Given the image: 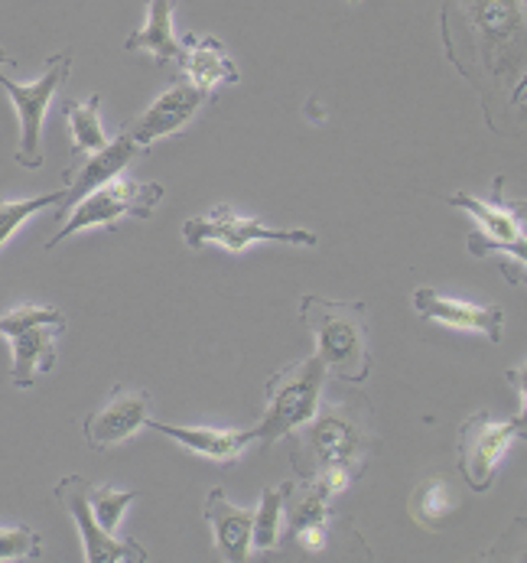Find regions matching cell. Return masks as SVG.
Instances as JSON below:
<instances>
[{"mask_svg": "<svg viewBox=\"0 0 527 563\" xmlns=\"http://www.w3.org/2000/svg\"><path fill=\"white\" fill-rule=\"evenodd\" d=\"M518 440H525V413H518L512 420H492L488 410H479L459 423L455 460H459L462 479L475 495L492 488L498 463Z\"/></svg>", "mask_w": 527, "mask_h": 563, "instance_id": "8", "label": "cell"}, {"mask_svg": "<svg viewBox=\"0 0 527 563\" xmlns=\"http://www.w3.org/2000/svg\"><path fill=\"white\" fill-rule=\"evenodd\" d=\"M414 313H417L420 320L440 322V325H450V329L479 332V335H485L492 345H498V342H502V332H505V310H502L498 303L479 307V303H469V300L443 297V294L433 290V287L414 290Z\"/></svg>", "mask_w": 527, "mask_h": 563, "instance_id": "14", "label": "cell"}, {"mask_svg": "<svg viewBox=\"0 0 527 563\" xmlns=\"http://www.w3.org/2000/svg\"><path fill=\"white\" fill-rule=\"evenodd\" d=\"M202 104H206V95H202L196 85L176 81V85H169V88L153 101L144 114H138V118L131 121V128H124V131L141 144V151H147L156 141H166V137L179 134V131L199 114Z\"/></svg>", "mask_w": 527, "mask_h": 563, "instance_id": "13", "label": "cell"}, {"mask_svg": "<svg viewBox=\"0 0 527 563\" xmlns=\"http://www.w3.org/2000/svg\"><path fill=\"white\" fill-rule=\"evenodd\" d=\"M138 495L141 492H124V488H114V485L88 483V508H91V518L98 521V528L105 534H118L121 518H124L128 505L138 501Z\"/></svg>", "mask_w": 527, "mask_h": 563, "instance_id": "24", "label": "cell"}, {"mask_svg": "<svg viewBox=\"0 0 527 563\" xmlns=\"http://www.w3.org/2000/svg\"><path fill=\"white\" fill-rule=\"evenodd\" d=\"M440 33L450 63L479 91L488 128H498V108L521 104L525 0H443Z\"/></svg>", "mask_w": 527, "mask_h": 563, "instance_id": "1", "label": "cell"}, {"mask_svg": "<svg viewBox=\"0 0 527 563\" xmlns=\"http://www.w3.org/2000/svg\"><path fill=\"white\" fill-rule=\"evenodd\" d=\"M69 73H73V53H56V56H50L43 79L20 85V81L0 76V88L10 95V101L17 108V121H20L17 161L26 169L43 166V121H46V111H50L56 91L69 79Z\"/></svg>", "mask_w": 527, "mask_h": 563, "instance_id": "9", "label": "cell"}, {"mask_svg": "<svg viewBox=\"0 0 527 563\" xmlns=\"http://www.w3.org/2000/svg\"><path fill=\"white\" fill-rule=\"evenodd\" d=\"M66 332V317L56 307H13L0 317V339H7L13 365L10 382L30 391L43 375L56 368V339Z\"/></svg>", "mask_w": 527, "mask_h": 563, "instance_id": "6", "label": "cell"}, {"mask_svg": "<svg viewBox=\"0 0 527 563\" xmlns=\"http://www.w3.org/2000/svg\"><path fill=\"white\" fill-rule=\"evenodd\" d=\"M13 63H17V59H13V56H7V53L0 49V66H13Z\"/></svg>", "mask_w": 527, "mask_h": 563, "instance_id": "27", "label": "cell"}, {"mask_svg": "<svg viewBox=\"0 0 527 563\" xmlns=\"http://www.w3.org/2000/svg\"><path fill=\"white\" fill-rule=\"evenodd\" d=\"M505 176H495V199L482 202L469 192H452L450 202L452 209L469 212L482 229L472 232L465 239V251L479 261H498L505 277L512 284H525V261H527V239H525V222L518 216V202H505Z\"/></svg>", "mask_w": 527, "mask_h": 563, "instance_id": "4", "label": "cell"}, {"mask_svg": "<svg viewBox=\"0 0 527 563\" xmlns=\"http://www.w3.org/2000/svg\"><path fill=\"white\" fill-rule=\"evenodd\" d=\"M153 417L151 395L144 391H131L124 385H114L111 398L101 404L98 410H91L81 423L85 443L91 450H111L124 440H131L134 433L147 430V420Z\"/></svg>", "mask_w": 527, "mask_h": 563, "instance_id": "12", "label": "cell"}, {"mask_svg": "<svg viewBox=\"0 0 527 563\" xmlns=\"http://www.w3.org/2000/svg\"><path fill=\"white\" fill-rule=\"evenodd\" d=\"M375 410L362 391L349 395H319L316 413L294 430L287 440L290 446V466L297 470V479H312L316 473L329 466H345L355 476H362L369 456L375 453Z\"/></svg>", "mask_w": 527, "mask_h": 563, "instance_id": "2", "label": "cell"}, {"mask_svg": "<svg viewBox=\"0 0 527 563\" xmlns=\"http://www.w3.org/2000/svg\"><path fill=\"white\" fill-rule=\"evenodd\" d=\"M66 511L73 515L78 534H81V548H85V561L88 563H147L151 554L147 548H141V541L134 538H118V534H105L98 528V521L91 518V508H88V483L81 476H66L63 483L56 485L53 492Z\"/></svg>", "mask_w": 527, "mask_h": 563, "instance_id": "11", "label": "cell"}, {"mask_svg": "<svg viewBox=\"0 0 527 563\" xmlns=\"http://www.w3.org/2000/svg\"><path fill=\"white\" fill-rule=\"evenodd\" d=\"M147 430L173 440L176 446L212 460V463H234L251 443V430H219V427H176V423H160V420H147Z\"/></svg>", "mask_w": 527, "mask_h": 563, "instance_id": "17", "label": "cell"}, {"mask_svg": "<svg viewBox=\"0 0 527 563\" xmlns=\"http://www.w3.org/2000/svg\"><path fill=\"white\" fill-rule=\"evenodd\" d=\"M455 508H459V501H455V495H452L447 479H427V483H420L414 488L410 501H407V511L427 531H440L450 521Z\"/></svg>", "mask_w": 527, "mask_h": 563, "instance_id": "22", "label": "cell"}, {"mask_svg": "<svg viewBox=\"0 0 527 563\" xmlns=\"http://www.w3.org/2000/svg\"><path fill=\"white\" fill-rule=\"evenodd\" d=\"M66 124H69V141H73V157L98 154L108 144V134L101 128V98L88 95L85 101L66 104Z\"/></svg>", "mask_w": 527, "mask_h": 563, "instance_id": "20", "label": "cell"}, {"mask_svg": "<svg viewBox=\"0 0 527 563\" xmlns=\"http://www.w3.org/2000/svg\"><path fill=\"white\" fill-rule=\"evenodd\" d=\"M329 531H332V525H329V521H316V525L294 528V531H290V538H294V544L300 548L303 554H319V551H326V548H329Z\"/></svg>", "mask_w": 527, "mask_h": 563, "instance_id": "26", "label": "cell"}, {"mask_svg": "<svg viewBox=\"0 0 527 563\" xmlns=\"http://www.w3.org/2000/svg\"><path fill=\"white\" fill-rule=\"evenodd\" d=\"M179 46H183V56H179L183 76H186L189 85H196L206 98H212L219 85H234L241 79V73H238V66H234V59H231V53H228L222 40L193 33Z\"/></svg>", "mask_w": 527, "mask_h": 563, "instance_id": "16", "label": "cell"}, {"mask_svg": "<svg viewBox=\"0 0 527 563\" xmlns=\"http://www.w3.org/2000/svg\"><path fill=\"white\" fill-rule=\"evenodd\" d=\"M166 196L163 183H131V179H111L88 196H81L73 212L66 216L59 235L46 242V251L59 247L66 239H73L85 229H114L121 219H153L160 199Z\"/></svg>", "mask_w": 527, "mask_h": 563, "instance_id": "7", "label": "cell"}, {"mask_svg": "<svg viewBox=\"0 0 527 563\" xmlns=\"http://www.w3.org/2000/svg\"><path fill=\"white\" fill-rule=\"evenodd\" d=\"M144 151H141V144L128 134V131H121L114 141H108L98 154H88V157H76V163L63 173V186H66V202L59 206V216H69L73 212V206H76L81 196H88L91 189H98V186H105V183H111L128 163L134 161V157H141Z\"/></svg>", "mask_w": 527, "mask_h": 563, "instance_id": "15", "label": "cell"}, {"mask_svg": "<svg viewBox=\"0 0 527 563\" xmlns=\"http://www.w3.org/2000/svg\"><path fill=\"white\" fill-rule=\"evenodd\" d=\"M66 202V186L46 196H33V199H7L0 196V251L10 242L33 216H40L43 209H56Z\"/></svg>", "mask_w": 527, "mask_h": 563, "instance_id": "23", "label": "cell"}, {"mask_svg": "<svg viewBox=\"0 0 527 563\" xmlns=\"http://www.w3.org/2000/svg\"><path fill=\"white\" fill-rule=\"evenodd\" d=\"M300 322L316 342L312 355L326 365V375L345 385L369 382V307L362 300H329L306 294L300 300Z\"/></svg>", "mask_w": 527, "mask_h": 563, "instance_id": "3", "label": "cell"}, {"mask_svg": "<svg viewBox=\"0 0 527 563\" xmlns=\"http://www.w3.org/2000/svg\"><path fill=\"white\" fill-rule=\"evenodd\" d=\"M183 239L189 247H206V244H219L226 247L228 254L241 257L251 244L261 242H277V244H294V247H312L316 235L306 229H271L257 219H244L238 216L231 206H216L206 216H193L183 225Z\"/></svg>", "mask_w": 527, "mask_h": 563, "instance_id": "10", "label": "cell"}, {"mask_svg": "<svg viewBox=\"0 0 527 563\" xmlns=\"http://www.w3.org/2000/svg\"><path fill=\"white\" fill-rule=\"evenodd\" d=\"M43 558V538L40 531L20 525V528H0V563L3 561H40Z\"/></svg>", "mask_w": 527, "mask_h": 563, "instance_id": "25", "label": "cell"}, {"mask_svg": "<svg viewBox=\"0 0 527 563\" xmlns=\"http://www.w3.org/2000/svg\"><path fill=\"white\" fill-rule=\"evenodd\" d=\"M206 518L212 525L216 551L228 563L251 561V528H254V508H238L228 501L222 488H212L206 498Z\"/></svg>", "mask_w": 527, "mask_h": 563, "instance_id": "18", "label": "cell"}, {"mask_svg": "<svg viewBox=\"0 0 527 563\" xmlns=\"http://www.w3.org/2000/svg\"><path fill=\"white\" fill-rule=\"evenodd\" d=\"M147 13L144 23L124 40V53H151L153 59L163 63H179L183 46L173 33V10L176 0H144Z\"/></svg>", "mask_w": 527, "mask_h": 563, "instance_id": "19", "label": "cell"}, {"mask_svg": "<svg viewBox=\"0 0 527 563\" xmlns=\"http://www.w3.org/2000/svg\"><path fill=\"white\" fill-rule=\"evenodd\" d=\"M294 483L267 485L261 495V505L254 508V528H251V548L257 551H277L284 541V501Z\"/></svg>", "mask_w": 527, "mask_h": 563, "instance_id": "21", "label": "cell"}, {"mask_svg": "<svg viewBox=\"0 0 527 563\" xmlns=\"http://www.w3.org/2000/svg\"><path fill=\"white\" fill-rule=\"evenodd\" d=\"M326 378H329L326 365L316 355H306L300 362L274 372L264 385V413L251 427L254 443H261V450H271L274 443L287 440L294 430H300L316 413Z\"/></svg>", "mask_w": 527, "mask_h": 563, "instance_id": "5", "label": "cell"}]
</instances>
